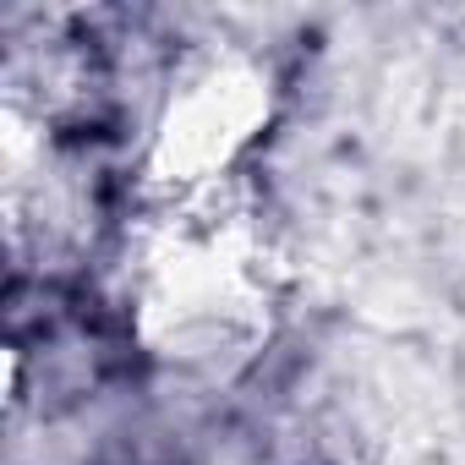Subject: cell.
I'll return each mask as SVG.
<instances>
[{
    "instance_id": "obj_1",
    "label": "cell",
    "mask_w": 465,
    "mask_h": 465,
    "mask_svg": "<svg viewBox=\"0 0 465 465\" xmlns=\"http://www.w3.org/2000/svg\"><path fill=\"white\" fill-rule=\"evenodd\" d=\"M126 280L143 351L186 372L247 367L274 340L285 302L274 224L242 175L153 197L137 224Z\"/></svg>"
},
{
    "instance_id": "obj_2",
    "label": "cell",
    "mask_w": 465,
    "mask_h": 465,
    "mask_svg": "<svg viewBox=\"0 0 465 465\" xmlns=\"http://www.w3.org/2000/svg\"><path fill=\"white\" fill-rule=\"evenodd\" d=\"M269 121H274L269 66L252 55H208L170 88L153 121L143 153L148 197H181L230 181Z\"/></svg>"
}]
</instances>
